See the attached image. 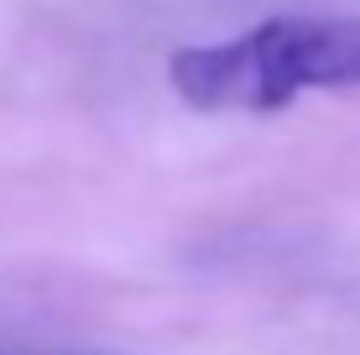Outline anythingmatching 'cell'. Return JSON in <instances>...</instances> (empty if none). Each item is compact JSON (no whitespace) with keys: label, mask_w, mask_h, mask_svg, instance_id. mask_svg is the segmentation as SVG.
Returning a JSON list of instances; mask_svg holds the SVG:
<instances>
[{"label":"cell","mask_w":360,"mask_h":355,"mask_svg":"<svg viewBox=\"0 0 360 355\" xmlns=\"http://www.w3.org/2000/svg\"><path fill=\"white\" fill-rule=\"evenodd\" d=\"M178 100L193 110H288L314 89L360 84V16H271L225 42L167 58Z\"/></svg>","instance_id":"obj_1"}]
</instances>
